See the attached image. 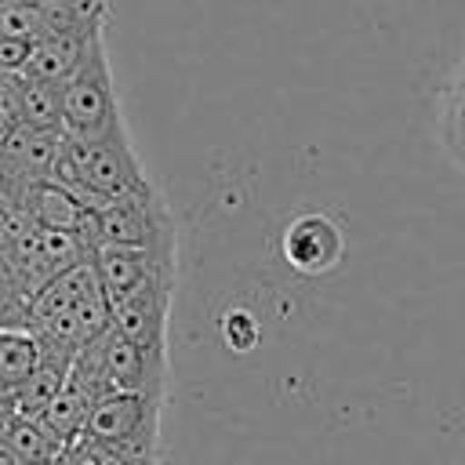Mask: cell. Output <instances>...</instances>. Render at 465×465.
<instances>
[{
  "label": "cell",
  "instance_id": "cell-22",
  "mask_svg": "<svg viewBox=\"0 0 465 465\" xmlns=\"http://www.w3.org/2000/svg\"><path fill=\"white\" fill-rule=\"evenodd\" d=\"M58 461H62V465H98V447H94L91 440H76L73 447L62 450Z\"/></svg>",
  "mask_w": 465,
  "mask_h": 465
},
{
  "label": "cell",
  "instance_id": "cell-2",
  "mask_svg": "<svg viewBox=\"0 0 465 465\" xmlns=\"http://www.w3.org/2000/svg\"><path fill=\"white\" fill-rule=\"evenodd\" d=\"M94 400L109 392H138V396H163L167 392V352L142 349L116 334L113 327L84 345L69 367Z\"/></svg>",
  "mask_w": 465,
  "mask_h": 465
},
{
  "label": "cell",
  "instance_id": "cell-16",
  "mask_svg": "<svg viewBox=\"0 0 465 465\" xmlns=\"http://www.w3.org/2000/svg\"><path fill=\"white\" fill-rule=\"evenodd\" d=\"M44 360V345L29 327L0 331V396L22 385Z\"/></svg>",
  "mask_w": 465,
  "mask_h": 465
},
{
  "label": "cell",
  "instance_id": "cell-8",
  "mask_svg": "<svg viewBox=\"0 0 465 465\" xmlns=\"http://www.w3.org/2000/svg\"><path fill=\"white\" fill-rule=\"evenodd\" d=\"M91 265L113 312V305L134 294L138 287L153 280H174V247H149V251L102 247V251H91Z\"/></svg>",
  "mask_w": 465,
  "mask_h": 465
},
{
  "label": "cell",
  "instance_id": "cell-9",
  "mask_svg": "<svg viewBox=\"0 0 465 465\" xmlns=\"http://www.w3.org/2000/svg\"><path fill=\"white\" fill-rule=\"evenodd\" d=\"M171 298H174V280H153L127 294L124 302L113 305L109 327L124 334L127 341L142 349L167 352V323H171Z\"/></svg>",
  "mask_w": 465,
  "mask_h": 465
},
{
  "label": "cell",
  "instance_id": "cell-23",
  "mask_svg": "<svg viewBox=\"0 0 465 465\" xmlns=\"http://www.w3.org/2000/svg\"><path fill=\"white\" fill-rule=\"evenodd\" d=\"M11 229H15V218L4 211V203H0V247L7 243V236H11Z\"/></svg>",
  "mask_w": 465,
  "mask_h": 465
},
{
  "label": "cell",
  "instance_id": "cell-18",
  "mask_svg": "<svg viewBox=\"0 0 465 465\" xmlns=\"http://www.w3.org/2000/svg\"><path fill=\"white\" fill-rule=\"evenodd\" d=\"M29 291L18 280L11 258L0 247V331L7 327H29Z\"/></svg>",
  "mask_w": 465,
  "mask_h": 465
},
{
  "label": "cell",
  "instance_id": "cell-4",
  "mask_svg": "<svg viewBox=\"0 0 465 465\" xmlns=\"http://www.w3.org/2000/svg\"><path fill=\"white\" fill-rule=\"evenodd\" d=\"M80 240L87 243V251H102V247H127V251L174 247V218H171L163 196L149 185L134 196L113 200V203L91 211Z\"/></svg>",
  "mask_w": 465,
  "mask_h": 465
},
{
  "label": "cell",
  "instance_id": "cell-15",
  "mask_svg": "<svg viewBox=\"0 0 465 465\" xmlns=\"http://www.w3.org/2000/svg\"><path fill=\"white\" fill-rule=\"evenodd\" d=\"M18 120L22 127L62 134V84L33 80L18 73Z\"/></svg>",
  "mask_w": 465,
  "mask_h": 465
},
{
  "label": "cell",
  "instance_id": "cell-17",
  "mask_svg": "<svg viewBox=\"0 0 465 465\" xmlns=\"http://www.w3.org/2000/svg\"><path fill=\"white\" fill-rule=\"evenodd\" d=\"M0 443H4V450H7L18 465L62 458V447L40 429V421H18V418L4 414V407H0Z\"/></svg>",
  "mask_w": 465,
  "mask_h": 465
},
{
  "label": "cell",
  "instance_id": "cell-5",
  "mask_svg": "<svg viewBox=\"0 0 465 465\" xmlns=\"http://www.w3.org/2000/svg\"><path fill=\"white\" fill-rule=\"evenodd\" d=\"M160 407L163 396L138 392H109L98 396L84 421V440L102 447H120L127 454L156 458L160 447Z\"/></svg>",
  "mask_w": 465,
  "mask_h": 465
},
{
  "label": "cell",
  "instance_id": "cell-19",
  "mask_svg": "<svg viewBox=\"0 0 465 465\" xmlns=\"http://www.w3.org/2000/svg\"><path fill=\"white\" fill-rule=\"evenodd\" d=\"M447 145H450L454 160L465 167V76L450 91V105H447Z\"/></svg>",
  "mask_w": 465,
  "mask_h": 465
},
{
  "label": "cell",
  "instance_id": "cell-7",
  "mask_svg": "<svg viewBox=\"0 0 465 465\" xmlns=\"http://www.w3.org/2000/svg\"><path fill=\"white\" fill-rule=\"evenodd\" d=\"M58 145H62L58 131H33L22 124L7 138H0V203H4V211H15L18 200L33 185L54 178Z\"/></svg>",
  "mask_w": 465,
  "mask_h": 465
},
{
  "label": "cell",
  "instance_id": "cell-1",
  "mask_svg": "<svg viewBox=\"0 0 465 465\" xmlns=\"http://www.w3.org/2000/svg\"><path fill=\"white\" fill-rule=\"evenodd\" d=\"M54 182H62L91 211H98L113 200L134 196V193L153 185L138 163V153L127 138V127L113 131L105 138H94V142H73L62 134Z\"/></svg>",
  "mask_w": 465,
  "mask_h": 465
},
{
  "label": "cell",
  "instance_id": "cell-10",
  "mask_svg": "<svg viewBox=\"0 0 465 465\" xmlns=\"http://www.w3.org/2000/svg\"><path fill=\"white\" fill-rule=\"evenodd\" d=\"M283 258L294 272L302 276H323L331 272L341 254H345V236L338 229L334 218L320 214V211H309V214H298L287 229H283Z\"/></svg>",
  "mask_w": 465,
  "mask_h": 465
},
{
  "label": "cell",
  "instance_id": "cell-3",
  "mask_svg": "<svg viewBox=\"0 0 465 465\" xmlns=\"http://www.w3.org/2000/svg\"><path fill=\"white\" fill-rule=\"evenodd\" d=\"M113 131H124V116L113 84L109 44L105 33H98L76 73L62 84V134L73 142H94Z\"/></svg>",
  "mask_w": 465,
  "mask_h": 465
},
{
  "label": "cell",
  "instance_id": "cell-6",
  "mask_svg": "<svg viewBox=\"0 0 465 465\" xmlns=\"http://www.w3.org/2000/svg\"><path fill=\"white\" fill-rule=\"evenodd\" d=\"M4 254L11 258L18 280L25 283L29 298L36 291H44L54 276H62L65 269H73L76 262H87L91 251L80 236L73 232H58V229H40V225H25V222H15L7 243H4Z\"/></svg>",
  "mask_w": 465,
  "mask_h": 465
},
{
  "label": "cell",
  "instance_id": "cell-14",
  "mask_svg": "<svg viewBox=\"0 0 465 465\" xmlns=\"http://www.w3.org/2000/svg\"><path fill=\"white\" fill-rule=\"evenodd\" d=\"M91 403H94V396H91L76 378H65L62 392L47 403V411H44L36 421H40V429L65 450V447H73L76 440H84V421H87Z\"/></svg>",
  "mask_w": 465,
  "mask_h": 465
},
{
  "label": "cell",
  "instance_id": "cell-20",
  "mask_svg": "<svg viewBox=\"0 0 465 465\" xmlns=\"http://www.w3.org/2000/svg\"><path fill=\"white\" fill-rule=\"evenodd\" d=\"M18 124V73H0V138H7Z\"/></svg>",
  "mask_w": 465,
  "mask_h": 465
},
{
  "label": "cell",
  "instance_id": "cell-12",
  "mask_svg": "<svg viewBox=\"0 0 465 465\" xmlns=\"http://www.w3.org/2000/svg\"><path fill=\"white\" fill-rule=\"evenodd\" d=\"M73 360H76V356H69V352L44 349L40 367H36L22 385H15L11 392H4V396H0L4 414L18 418V421H36V418L47 411V403L62 392V385H65V378H69Z\"/></svg>",
  "mask_w": 465,
  "mask_h": 465
},
{
  "label": "cell",
  "instance_id": "cell-13",
  "mask_svg": "<svg viewBox=\"0 0 465 465\" xmlns=\"http://www.w3.org/2000/svg\"><path fill=\"white\" fill-rule=\"evenodd\" d=\"M98 33H105V25H91V29H73V33L44 36V40L29 51V62L22 65V76L65 84V80L76 73V65L84 62V54H87V47L94 44Z\"/></svg>",
  "mask_w": 465,
  "mask_h": 465
},
{
  "label": "cell",
  "instance_id": "cell-11",
  "mask_svg": "<svg viewBox=\"0 0 465 465\" xmlns=\"http://www.w3.org/2000/svg\"><path fill=\"white\" fill-rule=\"evenodd\" d=\"M15 222H25V225H40V229H58V232H73L80 236L87 218H91V207L84 200H76L62 182H40L33 185L15 211H7Z\"/></svg>",
  "mask_w": 465,
  "mask_h": 465
},
{
  "label": "cell",
  "instance_id": "cell-24",
  "mask_svg": "<svg viewBox=\"0 0 465 465\" xmlns=\"http://www.w3.org/2000/svg\"><path fill=\"white\" fill-rule=\"evenodd\" d=\"M7 4H15V0H0V7H7Z\"/></svg>",
  "mask_w": 465,
  "mask_h": 465
},
{
  "label": "cell",
  "instance_id": "cell-21",
  "mask_svg": "<svg viewBox=\"0 0 465 465\" xmlns=\"http://www.w3.org/2000/svg\"><path fill=\"white\" fill-rule=\"evenodd\" d=\"M29 51H33V44L0 36V73H22V65L29 62Z\"/></svg>",
  "mask_w": 465,
  "mask_h": 465
}]
</instances>
